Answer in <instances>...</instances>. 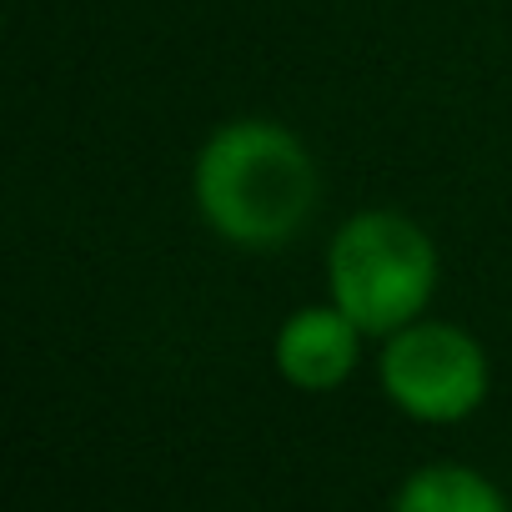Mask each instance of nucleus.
Instances as JSON below:
<instances>
[{
  "instance_id": "5",
  "label": "nucleus",
  "mask_w": 512,
  "mask_h": 512,
  "mask_svg": "<svg viewBox=\"0 0 512 512\" xmlns=\"http://www.w3.org/2000/svg\"><path fill=\"white\" fill-rule=\"evenodd\" d=\"M392 512H507V502L482 472L437 462L402 482Z\"/></svg>"
},
{
  "instance_id": "2",
  "label": "nucleus",
  "mask_w": 512,
  "mask_h": 512,
  "mask_svg": "<svg viewBox=\"0 0 512 512\" xmlns=\"http://www.w3.org/2000/svg\"><path fill=\"white\" fill-rule=\"evenodd\" d=\"M437 282H442L437 241L392 206L347 216L327 246L332 302L367 337H392L417 317H427Z\"/></svg>"
},
{
  "instance_id": "3",
  "label": "nucleus",
  "mask_w": 512,
  "mask_h": 512,
  "mask_svg": "<svg viewBox=\"0 0 512 512\" xmlns=\"http://www.w3.org/2000/svg\"><path fill=\"white\" fill-rule=\"evenodd\" d=\"M382 392L417 422H462L482 407L492 367L482 342L457 322L417 317L382 347Z\"/></svg>"
},
{
  "instance_id": "1",
  "label": "nucleus",
  "mask_w": 512,
  "mask_h": 512,
  "mask_svg": "<svg viewBox=\"0 0 512 512\" xmlns=\"http://www.w3.org/2000/svg\"><path fill=\"white\" fill-rule=\"evenodd\" d=\"M191 196L226 246L282 251L312 226L322 206V171L292 126L236 116L196 151Z\"/></svg>"
},
{
  "instance_id": "4",
  "label": "nucleus",
  "mask_w": 512,
  "mask_h": 512,
  "mask_svg": "<svg viewBox=\"0 0 512 512\" xmlns=\"http://www.w3.org/2000/svg\"><path fill=\"white\" fill-rule=\"evenodd\" d=\"M362 327L337 307H297L277 332V372L297 392H332L357 372L362 357Z\"/></svg>"
}]
</instances>
